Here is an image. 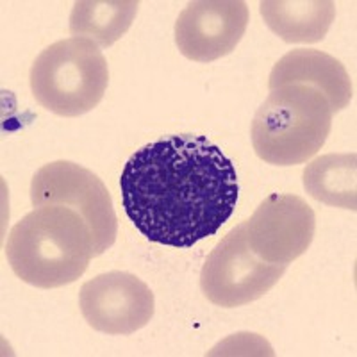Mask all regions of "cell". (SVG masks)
Segmentation results:
<instances>
[{
    "instance_id": "6da1fadb",
    "label": "cell",
    "mask_w": 357,
    "mask_h": 357,
    "mask_svg": "<svg viewBox=\"0 0 357 357\" xmlns=\"http://www.w3.org/2000/svg\"><path fill=\"white\" fill-rule=\"evenodd\" d=\"M120 190L134 227L152 243L175 248L215 236L240 197L231 159L197 134H172L134 152Z\"/></svg>"
},
{
    "instance_id": "7a4b0ae2",
    "label": "cell",
    "mask_w": 357,
    "mask_h": 357,
    "mask_svg": "<svg viewBox=\"0 0 357 357\" xmlns=\"http://www.w3.org/2000/svg\"><path fill=\"white\" fill-rule=\"evenodd\" d=\"M6 256L25 284L63 288L88 270L95 257L93 236L84 218L70 207H34L9 231Z\"/></svg>"
},
{
    "instance_id": "3957f363",
    "label": "cell",
    "mask_w": 357,
    "mask_h": 357,
    "mask_svg": "<svg viewBox=\"0 0 357 357\" xmlns=\"http://www.w3.org/2000/svg\"><path fill=\"white\" fill-rule=\"evenodd\" d=\"M333 114L329 100L317 88L288 84L272 89L252 122L254 151L277 167L307 162L329 138Z\"/></svg>"
},
{
    "instance_id": "277c9868",
    "label": "cell",
    "mask_w": 357,
    "mask_h": 357,
    "mask_svg": "<svg viewBox=\"0 0 357 357\" xmlns=\"http://www.w3.org/2000/svg\"><path fill=\"white\" fill-rule=\"evenodd\" d=\"M109 68L100 47L86 38H66L41 50L31 68V91L41 107L73 118L100 104Z\"/></svg>"
},
{
    "instance_id": "5b68a950",
    "label": "cell",
    "mask_w": 357,
    "mask_h": 357,
    "mask_svg": "<svg viewBox=\"0 0 357 357\" xmlns=\"http://www.w3.org/2000/svg\"><path fill=\"white\" fill-rule=\"evenodd\" d=\"M34 207L65 206L77 211L93 236V256H102L116 241L118 220L113 199L102 178L72 161L43 165L31 183Z\"/></svg>"
},
{
    "instance_id": "8992f818",
    "label": "cell",
    "mask_w": 357,
    "mask_h": 357,
    "mask_svg": "<svg viewBox=\"0 0 357 357\" xmlns=\"http://www.w3.org/2000/svg\"><path fill=\"white\" fill-rule=\"evenodd\" d=\"M288 264H272L254 254L243 223L216 243L200 272V288L211 304L240 307L266 295L282 279Z\"/></svg>"
},
{
    "instance_id": "52a82bcc",
    "label": "cell",
    "mask_w": 357,
    "mask_h": 357,
    "mask_svg": "<svg viewBox=\"0 0 357 357\" xmlns=\"http://www.w3.org/2000/svg\"><path fill=\"white\" fill-rule=\"evenodd\" d=\"M248 247L272 264H289L311 247L317 216L302 197L273 193L243 222Z\"/></svg>"
},
{
    "instance_id": "ba28073f",
    "label": "cell",
    "mask_w": 357,
    "mask_h": 357,
    "mask_svg": "<svg viewBox=\"0 0 357 357\" xmlns=\"http://www.w3.org/2000/svg\"><path fill=\"white\" fill-rule=\"evenodd\" d=\"M79 307L91 329L129 336L152 320L155 301L152 289L139 277L114 270L82 284Z\"/></svg>"
},
{
    "instance_id": "9c48e42d",
    "label": "cell",
    "mask_w": 357,
    "mask_h": 357,
    "mask_svg": "<svg viewBox=\"0 0 357 357\" xmlns=\"http://www.w3.org/2000/svg\"><path fill=\"white\" fill-rule=\"evenodd\" d=\"M248 8L241 0H197L175 22L178 52L197 63H211L236 49L247 33Z\"/></svg>"
},
{
    "instance_id": "30bf717a",
    "label": "cell",
    "mask_w": 357,
    "mask_h": 357,
    "mask_svg": "<svg viewBox=\"0 0 357 357\" xmlns=\"http://www.w3.org/2000/svg\"><path fill=\"white\" fill-rule=\"evenodd\" d=\"M304 84L317 88L329 100L333 113L345 109L354 97L352 81L341 61L314 49H295L280 57L270 73V91L280 86Z\"/></svg>"
},
{
    "instance_id": "8fae6325",
    "label": "cell",
    "mask_w": 357,
    "mask_h": 357,
    "mask_svg": "<svg viewBox=\"0 0 357 357\" xmlns=\"http://www.w3.org/2000/svg\"><path fill=\"white\" fill-rule=\"evenodd\" d=\"M268 29L286 43H318L336 17L331 0H266L259 4Z\"/></svg>"
},
{
    "instance_id": "7c38bea8",
    "label": "cell",
    "mask_w": 357,
    "mask_h": 357,
    "mask_svg": "<svg viewBox=\"0 0 357 357\" xmlns=\"http://www.w3.org/2000/svg\"><path fill=\"white\" fill-rule=\"evenodd\" d=\"M138 0H81L70 13L72 38H86L106 49L116 43L138 15Z\"/></svg>"
},
{
    "instance_id": "4fadbf2b",
    "label": "cell",
    "mask_w": 357,
    "mask_h": 357,
    "mask_svg": "<svg viewBox=\"0 0 357 357\" xmlns=\"http://www.w3.org/2000/svg\"><path fill=\"white\" fill-rule=\"evenodd\" d=\"M304 188L309 195L333 207L357 209V155L325 154L304 168Z\"/></svg>"
}]
</instances>
